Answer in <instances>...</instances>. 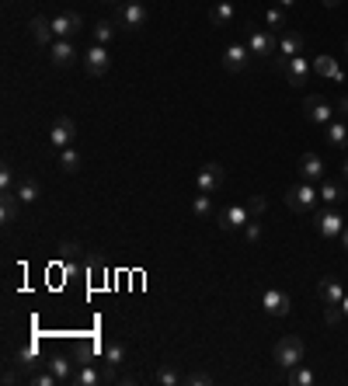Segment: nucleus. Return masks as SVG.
<instances>
[{
	"label": "nucleus",
	"instance_id": "obj_34",
	"mask_svg": "<svg viewBox=\"0 0 348 386\" xmlns=\"http://www.w3.org/2000/svg\"><path fill=\"white\" fill-rule=\"evenodd\" d=\"M14 365L21 369V372H32L39 362H35V348H21L18 355H14Z\"/></svg>",
	"mask_w": 348,
	"mask_h": 386
},
{
	"label": "nucleus",
	"instance_id": "obj_30",
	"mask_svg": "<svg viewBox=\"0 0 348 386\" xmlns=\"http://www.w3.org/2000/svg\"><path fill=\"white\" fill-rule=\"evenodd\" d=\"M122 362H126V345H122V341H108V345H105V365L119 369Z\"/></svg>",
	"mask_w": 348,
	"mask_h": 386
},
{
	"label": "nucleus",
	"instance_id": "obj_8",
	"mask_svg": "<svg viewBox=\"0 0 348 386\" xmlns=\"http://www.w3.org/2000/svg\"><path fill=\"white\" fill-rule=\"evenodd\" d=\"M303 112H307V119H310L314 126H327V122L334 119V108H331L327 98H320V94H307Z\"/></svg>",
	"mask_w": 348,
	"mask_h": 386
},
{
	"label": "nucleus",
	"instance_id": "obj_35",
	"mask_svg": "<svg viewBox=\"0 0 348 386\" xmlns=\"http://www.w3.org/2000/svg\"><path fill=\"white\" fill-rule=\"evenodd\" d=\"M265 21H268V28H285V21H289V18H285V8H279V4L268 8V11H265Z\"/></svg>",
	"mask_w": 348,
	"mask_h": 386
},
{
	"label": "nucleus",
	"instance_id": "obj_47",
	"mask_svg": "<svg viewBox=\"0 0 348 386\" xmlns=\"http://www.w3.org/2000/svg\"><path fill=\"white\" fill-rule=\"evenodd\" d=\"M105 4H115V8H119V4H126V0H105Z\"/></svg>",
	"mask_w": 348,
	"mask_h": 386
},
{
	"label": "nucleus",
	"instance_id": "obj_40",
	"mask_svg": "<svg viewBox=\"0 0 348 386\" xmlns=\"http://www.w3.org/2000/svg\"><path fill=\"white\" fill-rule=\"evenodd\" d=\"M77 251H80L77 244H63V258H67V261H74V254H77Z\"/></svg>",
	"mask_w": 348,
	"mask_h": 386
},
{
	"label": "nucleus",
	"instance_id": "obj_24",
	"mask_svg": "<svg viewBox=\"0 0 348 386\" xmlns=\"http://www.w3.org/2000/svg\"><path fill=\"white\" fill-rule=\"evenodd\" d=\"M317 296H320L324 303H341V299H345V289L338 286V279H320V282H317Z\"/></svg>",
	"mask_w": 348,
	"mask_h": 386
},
{
	"label": "nucleus",
	"instance_id": "obj_32",
	"mask_svg": "<svg viewBox=\"0 0 348 386\" xmlns=\"http://www.w3.org/2000/svg\"><path fill=\"white\" fill-rule=\"evenodd\" d=\"M192 212H195L199 219H209V216H213V195H209V192H199V195L192 198Z\"/></svg>",
	"mask_w": 348,
	"mask_h": 386
},
{
	"label": "nucleus",
	"instance_id": "obj_27",
	"mask_svg": "<svg viewBox=\"0 0 348 386\" xmlns=\"http://www.w3.org/2000/svg\"><path fill=\"white\" fill-rule=\"evenodd\" d=\"M18 205H21V198L14 192H4V195H0V219H4V223H14Z\"/></svg>",
	"mask_w": 348,
	"mask_h": 386
},
{
	"label": "nucleus",
	"instance_id": "obj_37",
	"mask_svg": "<svg viewBox=\"0 0 348 386\" xmlns=\"http://www.w3.org/2000/svg\"><path fill=\"white\" fill-rule=\"evenodd\" d=\"M185 383H188V386H209L213 376H209V372H185Z\"/></svg>",
	"mask_w": 348,
	"mask_h": 386
},
{
	"label": "nucleus",
	"instance_id": "obj_7",
	"mask_svg": "<svg viewBox=\"0 0 348 386\" xmlns=\"http://www.w3.org/2000/svg\"><path fill=\"white\" fill-rule=\"evenodd\" d=\"M314 227H317L320 237L334 240V237H341V230H345L348 223H345V216H341L338 209H327V212H317V216H314Z\"/></svg>",
	"mask_w": 348,
	"mask_h": 386
},
{
	"label": "nucleus",
	"instance_id": "obj_22",
	"mask_svg": "<svg viewBox=\"0 0 348 386\" xmlns=\"http://www.w3.org/2000/svg\"><path fill=\"white\" fill-rule=\"evenodd\" d=\"M14 195L21 198V205H32V202L42 195V185H39L35 178H21V181H18V188H14Z\"/></svg>",
	"mask_w": 348,
	"mask_h": 386
},
{
	"label": "nucleus",
	"instance_id": "obj_41",
	"mask_svg": "<svg viewBox=\"0 0 348 386\" xmlns=\"http://www.w3.org/2000/svg\"><path fill=\"white\" fill-rule=\"evenodd\" d=\"M338 108H341V115L348 119V94H345V98H338Z\"/></svg>",
	"mask_w": 348,
	"mask_h": 386
},
{
	"label": "nucleus",
	"instance_id": "obj_38",
	"mask_svg": "<svg viewBox=\"0 0 348 386\" xmlns=\"http://www.w3.org/2000/svg\"><path fill=\"white\" fill-rule=\"evenodd\" d=\"M244 237H248L251 244H258V240H261V223H258V219H248V227H244Z\"/></svg>",
	"mask_w": 348,
	"mask_h": 386
},
{
	"label": "nucleus",
	"instance_id": "obj_26",
	"mask_svg": "<svg viewBox=\"0 0 348 386\" xmlns=\"http://www.w3.org/2000/svg\"><path fill=\"white\" fill-rule=\"evenodd\" d=\"M324 129H327V143H331V146H338V150L348 146V122H334V119H331Z\"/></svg>",
	"mask_w": 348,
	"mask_h": 386
},
{
	"label": "nucleus",
	"instance_id": "obj_5",
	"mask_svg": "<svg viewBox=\"0 0 348 386\" xmlns=\"http://www.w3.org/2000/svg\"><path fill=\"white\" fill-rule=\"evenodd\" d=\"M80 67L87 77H105L111 70V56H108V49L105 45H91L87 52H80Z\"/></svg>",
	"mask_w": 348,
	"mask_h": 386
},
{
	"label": "nucleus",
	"instance_id": "obj_39",
	"mask_svg": "<svg viewBox=\"0 0 348 386\" xmlns=\"http://www.w3.org/2000/svg\"><path fill=\"white\" fill-rule=\"evenodd\" d=\"M248 212H251V216H261V212H265V198H261V195H254V198L248 202Z\"/></svg>",
	"mask_w": 348,
	"mask_h": 386
},
{
	"label": "nucleus",
	"instance_id": "obj_46",
	"mask_svg": "<svg viewBox=\"0 0 348 386\" xmlns=\"http://www.w3.org/2000/svg\"><path fill=\"white\" fill-rule=\"evenodd\" d=\"M341 310H345V317H348V296H345V299H341Z\"/></svg>",
	"mask_w": 348,
	"mask_h": 386
},
{
	"label": "nucleus",
	"instance_id": "obj_43",
	"mask_svg": "<svg viewBox=\"0 0 348 386\" xmlns=\"http://www.w3.org/2000/svg\"><path fill=\"white\" fill-rule=\"evenodd\" d=\"M275 4H279V8H293V4H296V0H275Z\"/></svg>",
	"mask_w": 348,
	"mask_h": 386
},
{
	"label": "nucleus",
	"instance_id": "obj_3",
	"mask_svg": "<svg viewBox=\"0 0 348 386\" xmlns=\"http://www.w3.org/2000/svg\"><path fill=\"white\" fill-rule=\"evenodd\" d=\"M275 67H279V73L285 77V84H293V87H300V84H307V77L314 73V63H307V56H275Z\"/></svg>",
	"mask_w": 348,
	"mask_h": 386
},
{
	"label": "nucleus",
	"instance_id": "obj_11",
	"mask_svg": "<svg viewBox=\"0 0 348 386\" xmlns=\"http://www.w3.org/2000/svg\"><path fill=\"white\" fill-rule=\"evenodd\" d=\"M80 28H84V18L74 14V11H63V14L52 18V35H56V38H77Z\"/></svg>",
	"mask_w": 348,
	"mask_h": 386
},
{
	"label": "nucleus",
	"instance_id": "obj_42",
	"mask_svg": "<svg viewBox=\"0 0 348 386\" xmlns=\"http://www.w3.org/2000/svg\"><path fill=\"white\" fill-rule=\"evenodd\" d=\"M341 247H345V251H348V227H345V230H341Z\"/></svg>",
	"mask_w": 348,
	"mask_h": 386
},
{
	"label": "nucleus",
	"instance_id": "obj_10",
	"mask_svg": "<svg viewBox=\"0 0 348 386\" xmlns=\"http://www.w3.org/2000/svg\"><path fill=\"white\" fill-rule=\"evenodd\" d=\"M77 45H74V38H56L52 45H49V60H52V67H74L77 63Z\"/></svg>",
	"mask_w": 348,
	"mask_h": 386
},
{
	"label": "nucleus",
	"instance_id": "obj_17",
	"mask_svg": "<svg viewBox=\"0 0 348 386\" xmlns=\"http://www.w3.org/2000/svg\"><path fill=\"white\" fill-rule=\"evenodd\" d=\"M300 178H303V181H324V178H327L324 160H320L317 153H303V157H300Z\"/></svg>",
	"mask_w": 348,
	"mask_h": 386
},
{
	"label": "nucleus",
	"instance_id": "obj_28",
	"mask_svg": "<svg viewBox=\"0 0 348 386\" xmlns=\"http://www.w3.org/2000/svg\"><path fill=\"white\" fill-rule=\"evenodd\" d=\"M314 383H317V372H314V369H307L303 362L289 369V386H314Z\"/></svg>",
	"mask_w": 348,
	"mask_h": 386
},
{
	"label": "nucleus",
	"instance_id": "obj_21",
	"mask_svg": "<svg viewBox=\"0 0 348 386\" xmlns=\"http://www.w3.org/2000/svg\"><path fill=\"white\" fill-rule=\"evenodd\" d=\"M45 365L56 372V379H60V383H74V372H77V369H74V362H70L67 355H52Z\"/></svg>",
	"mask_w": 348,
	"mask_h": 386
},
{
	"label": "nucleus",
	"instance_id": "obj_36",
	"mask_svg": "<svg viewBox=\"0 0 348 386\" xmlns=\"http://www.w3.org/2000/svg\"><path fill=\"white\" fill-rule=\"evenodd\" d=\"M14 168H11V163H4V168H0V192H14L18 185H14Z\"/></svg>",
	"mask_w": 348,
	"mask_h": 386
},
{
	"label": "nucleus",
	"instance_id": "obj_16",
	"mask_svg": "<svg viewBox=\"0 0 348 386\" xmlns=\"http://www.w3.org/2000/svg\"><path fill=\"white\" fill-rule=\"evenodd\" d=\"M223 185V168H219V163H206V168H199V174H195V188L199 192H216Z\"/></svg>",
	"mask_w": 348,
	"mask_h": 386
},
{
	"label": "nucleus",
	"instance_id": "obj_25",
	"mask_svg": "<svg viewBox=\"0 0 348 386\" xmlns=\"http://www.w3.org/2000/svg\"><path fill=\"white\" fill-rule=\"evenodd\" d=\"M115 35H119V25H115V21H98L94 28H91V38H94V45H108Z\"/></svg>",
	"mask_w": 348,
	"mask_h": 386
},
{
	"label": "nucleus",
	"instance_id": "obj_12",
	"mask_svg": "<svg viewBox=\"0 0 348 386\" xmlns=\"http://www.w3.org/2000/svg\"><path fill=\"white\" fill-rule=\"evenodd\" d=\"M248 63H251V49H248V45H241V42L226 45V52H223V70H230V73H244Z\"/></svg>",
	"mask_w": 348,
	"mask_h": 386
},
{
	"label": "nucleus",
	"instance_id": "obj_13",
	"mask_svg": "<svg viewBox=\"0 0 348 386\" xmlns=\"http://www.w3.org/2000/svg\"><path fill=\"white\" fill-rule=\"evenodd\" d=\"M111 379H115V369L111 365H105V369L84 365V369L74 372V386H101V383H111Z\"/></svg>",
	"mask_w": 348,
	"mask_h": 386
},
{
	"label": "nucleus",
	"instance_id": "obj_29",
	"mask_svg": "<svg viewBox=\"0 0 348 386\" xmlns=\"http://www.w3.org/2000/svg\"><path fill=\"white\" fill-rule=\"evenodd\" d=\"M32 38L39 42V45H52V21H45V18H32Z\"/></svg>",
	"mask_w": 348,
	"mask_h": 386
},
{
	"label": "nucleus",
	"instance_id": "obj_44",
	"mask_svg": "<svg viewBox=\"0 0 348 386\" xmlns=\"http://www.w3.org/2000/svg\"><path fill=\"white\" fill-rule=\"evenodd\" d=\"M341 4V0H324V8H338Z\"/></svg>",
	"mask_w": 348,
	"mask_h": 386
},
{
	"label": "nucleus",
	"instance_id": "obj_45",
	"mask_svg": "<svg viewBox=\"0 0 348 386\" xmlns=\"http://www.w3.org/2000/svg\"><path fill=\"white\" fill-rule=\"evenodd\" d=\"M341 174H345V181H348V160L341 163Z\"/></svg>",
	"mask_w": 348,
	"mask_h": 386
},
{
	"label": "nucleus",
	"instance_id": "obj_18",
	"mask_svg": "<svg viewBox=\"0 0 348 386\" xmlns=\"http://www.w3.org/2000/svg\"><path fill=\"white\" fill-rule=\"evenodd\" d=\"M303 45H307V42H303V35H300L296 28H285L282 38H279V56H285V60H289V56H300Z\"/></svg>",
	"mask_w": 348,
	"mask_h": 386
},
{
	"label": "nucleus",
	"instance_id": "obj_20",
	"mask_svg": "<svg viewBox=\"0 0 348 386\" xmlns=\"http://www.w3.org/2000/svg\"><path fill=\"white\" fill-rule=\"evenodd\" d=\"M314 73L317 77H324V80H345V73H341V67L334 63V56H314Z\"/></svg>",
	"mask_w": 348,
	"mask_h": 386
},
{
	"label": "nucleus",
	"instance_id": "obj_48",
	"mask_svg": "<svg viewBox=\"0 0 348 386\" xmlns=\"http://www.w3.org/2000/svg\"><path fill=\"white\" fill-rule=\"evenodd\" d=\"M345 52H348V38H345Z\"/></svg>",
	"mask_w": 348,
	"mask_h": 386
},
{
	"label": "nucleus",
	"instance_id": "obj_19",
	"mask_svg": "<svg viewBox=\"0 0 348 386\" xmlns=\"http://www.w3.org/2000/svg\"><path fill=\"white\" fill-rule=\"evenodd\" d=\"M234 18H237V8L230 4V0H216V4L209 8V21H213L216 28H226V25H234Z\"/></svg>",
	"mask_w": 348,
	"mask_h": 386
},
{
	"label": "nucleus",
	"instance_id": "obj_9",
	"mask_svg": "<svg viewBox=\"0 0 348 386\" xmlns=\"http://www.w3.org/2000/svg\"><path fill=\"white\" fill-rule=\"evenodd\" d=\"M74 139H77V126H74V119L60 115V119L52 122V129H49V143H52V146H60V150H67V146H74Z\"/></svg>",
	"mask_w": 348,
	"mask_h": 386
},
{
	"label": "nucleus",
	"instance_id": "obj_1",
	"mask_svg": "<svg viewBox=\"0 0 348 386\" xmlns=\"http://www.w3.org/2000/svg\"><path fill=\"white\" fill-rule=\"evenodd\" d=\"M146 21H150V11H146L143 0H126V4H119V14H115L119 32H140Z\"/></svg>",
	"mask_w": 348,
	"mask_h": 386
},
{
	"label": "nucleus",
	"instance_id": "obj_14",
	"mask_svg": "<svg viewBox=\"0 0 348 386\" xmlns=\"http://www.w3.org/2000/svg\"><path fill=\"white\" fill-rule=\"evenodd\" d=\"M248 219H251V212H248V205H226L223 212H219V230L223 234H230V230H241V227H248Z\"/></svg>",
	"mask_w": 348,
	"mask_h": 386
},
{
	"label": "nucleus",
	"instance_id": "obj_23",
	"mask_svg": "<svg viewBox=\"0 0 348 386\" xmlns=\"http://www.w3.org/2000/svg\"><path fill=\"white\" fill-rule=\"evenodd\" d=\"M320 202H327V209H338V205L345 202V188L324 178V181H320Z\"/></svg>",
	"mask_w": 348,
	"mask_h": 386
},
{
	"label": "nucleus",
	"instance_id": "obj_6",
	"mask_svg": "<svg viewBox=\"0 0 348 386\" xmlns=\"http://www.w3.org/2000/svg\"><path fill=\"white\" fill-rule=\"evenodd\" d=\"M244 28H248V49H251V56H272V52L279 49L268 28H258V25H244Z\"/></svg>",
	"mask_w": 348,
	"mask_h": 386
},
{
	"label": "nucleus",
	"instance_id": "obj_2",
	"mask_svg": "<svg viewBox=\"0 0 348 386\" xmlns=\"http://www.w3.org/2000/svg\"><path fill=\"white\" fill-rule=\"evenodd\" d=\"M303 352H307V345H303L296 334H285V338H279V341H275V348H272V355H275V362H279L282 369H293V365H300V362H303Z\"/></svg>",
	"mask_w": 348,
	"mask_h": 386
},
{
	"label": "nucleus",
	"instance_id": "obj_33",
	"mask_svg": "<svg viewBox=\"0 0 348 386\" xmlns=\"http://www.w3.org/2000/svg\"><path fill=\"white\" fill-rule=\"evenodd\" d=\"M157 383L160 386H178V383H185V376H178V369L164 365V369H157Z\"/></svg>",
	"mask_w": 348,
	"mask_h": 386
},
{
	"label": "nucleus",
	"instance_id": "obj_31",
	"mask_svg": "<svg viewBox=\"0 0 348 386\" xmlns=\"http://www.w3.org/2000/svg\"><path fill=\"white\" fill-rule=\"evenodd\" d=\"M60 171H63V174H77V171H80V153H77L74 146H67V150L60 153Z\"/></svg>",
	"mask_w": 348,
	"mask_h": 386
},
{
	"label": "nucleus",
	"instance_id": "obj_4",
	"mask_svg": "<svg viewBox=\"0 0 348 386\" xmlns=\"http://www.w3.org/2000/svg\"><path fill=\"white\" fill-rule=\"evenodd\" d=\"M317 198H320V192L314 188V181H300V185H293L285 192V205L293 212H314Z\"/></svg>",
	"mask_w": 348,
	"mask_h": 386
},
{
	"label": "nucleus",
	"instance_id": "obj_15",
	"mask_svg": "<svg viewBox=\"0 0 348 386\" xmlns=\"http://www.w3.org/2000/svg\"><path fill=\"white\" fill-rule=\"evenodd\" d=\"M261 306H265V313H272V317H285L289 310H293V299H289L282 289H265Z\"/></svg>",
	"mask_w": 348,
	"mask_h": 386
}]
</instances>
